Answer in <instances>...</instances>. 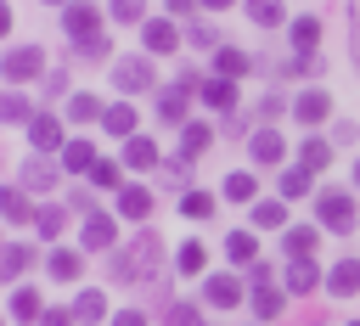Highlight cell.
Segmentation results:
<instances>
[{
  "instance_id": "8fae6325",
  "label": "cell",
  "mask_w": 360,
  "mask_h": 326,
  "mask_svg": "<svg viewBox=\"0 0 360 326\" xmlns=\"http://www.w3.org/2000/svg\"><path fill=\"white\" fill-rule=\"evenodd\" d=\"M62 163H68V169H73V174H79V169H84V174H90V169H96V163H101V157H96V152H90V141H68V146H62Z\"/></svg>"
},
{
  "instance_id": "c3c4849f",
  "label": "cell",
  "mask_w": 360,
  "mask_h": 326,
  "mask_svg": "<svg viewBox=\"0 0 360 326\" xmlns=\"http://www.w3.org/2000/svg\"><path fill=\"white\" fill-rule=\"evenodd\" d=\"M349 11H354V22H360V0H349ZM360 34V28H354ZM354 62H360V45H354Z\"/></svg>"
},
{
  "instance_id": "8d00e7d4",
  "label": "cell",
  "mask_w": 360,
  "mask_h": 326,
  "mask_svg": "<svg viewBox=\"0 0 360 326\" xmlns=\"http://www.w3.org/2000/svg\"><path fill=\"white\" fill-rule=\"evenodd\" d=\"M6 219H11V225L28 219V197H22V191H6Z\"/></svg>"
},
{
  "instance_id": "3957f363",
  "label": "cell",
  "mask_w": 360,
  "mask_h": 326,
  "mask_svg": "<svg viewBox=\"0 0 360 326\" xmlns=\"http://www.w3.org/2000/svg\"><path fill=\"white\" fill-rule=\"evenodd\" d=\"M62 22H68L73 45H79V39H96V34H101V28H96V22H101V11H96V6H84V0H79V6H68V17H62Z\"/></svg>"
},
{
  "instance_id": "f6af8a7d",
  "label": "cell",
  "mask_w": 360,
  "mask_h": 326,
  "mask_svg": "<svg viewBox=\"0 0 360 326\" xmlns=\"http://www.w3.org/2000/svg\"><path fill=\"white\" fill-rule=\"evenodd\" d=\"M51 180H56V174H51V169H45V163H39V169H28V191H45V185H51Z\"/></svg>"
},
{
  "instance_id": "cb8c5ba5",
  "label": "cell",
  "mask_w": 360,
  "mask_h": 326,
  "mask_svg": "<svg viewBox=\"0 0 360 326\" xmlns=\"http://www.w3.org/2000/svg\"><path fill=\"white\" fill-rule=\"evenodd\" d=\"M253 157H259V163H276V157H281V135H276V129H259V135H253Z\"/></svg>"
},
{
  "instance_id": "bcb514c9",
  "label": "cell",
  "mask_w": 360,
  "mask_h": 326,
  "mask_svg": "<svg viewBox=\"0 0 360 326\" xmlns=\"http://www.w3.org/2000/svg\"><path fill=\"white\" fill-rule=\"evenodd\" d=\"M112 326H146V315H135V309H124V315H112Z\"/></svg>"
},
{
  "instance_id": "f1b7e54d",
  "label": "cell",
  "mask_w": 360,
  "mask_h": 326,
  "mask_svg": "<svg viewBox=\"0 0 360 326\" xmlns=\"http://www.w3.org/2000/svg\"><path fill=\"white\" fill-rule=\"evenodd\" d=\"M163 326H202V315L191 304H163Z\"/></svg>"
},
{
  "instance_id": "ab89813d",
  "label": "cell",
  "mask_w": 360,
  "mask_h": 326,
  "mask_svg": "<svg viewBox=\"0 0 360 326\" xmlns=\"http://www.w3.org/2000/svg\"><path fill=\"white\" fill-rule=\"evenodd\" d=\"M22 270H28V247L11 242V247H6V275H22Z\"/></svg>"
},
{
  "instance_id": "52a82bcc",
  "label": "cell",
  "mask_w": 360,
  "mask_h": 326,
  "mask_svg": "<svg viewBox=\"0 0 360 326\" xmlns=\"http://www.w3.org/2000/svg\"><path fill=\"white\" fill-rule=\"evenodd\" d=\"M326 287H332L338 298H349V292L360 287V259H338V264H332V275H326Z\"/></svg>"
},
{
  "instance_id": "7c38bea8",
  "label": "cell",
  "mask_w": 360,
  "mask_h": 326,
  "mask_svg": "<svg viewBox=\"0 0 360 326\" xmlns=\"http://www.w3.org/2000/svg\"><path fill=\"white\" fill-rule=\"evenodd\" d=\"M124 163H129V169H152V163H158V146H152L146 135H129V146H124Z\"/></svg>"
},
{
  "instance_id": "6da1fadb",
  "label": "cell",
  "mask_w": 360,
  "mask_h": 326,
  "mask_svg": "<svg viewBox=\"0 0 360 326\" xmlns=\"http://www.w3.org/2000/svg\"><path fill=\"white\" fill-rule=\"evenodd\" d=\"M158 270V236H141L135 247H124L118 259H112V275L118 281H141V275H152Z\"/></svg>"
},
{
  "instance_id": "f5cc1de1",
  "label": "cell",
  "mask_w": 360,
  "mask_h": 326,
  "mask_svg": "<svg viewBox=\"0 0 360 326\" xmlns=\"http://www.w3.org/2000/svg\"><path fill=\"white\" fill-rule=\"evenodd\" d=\"M354 326H360V320H354Z\"/></svg>"
},
{
  "instance_id": "5bb4252c",
  "label": "cell",
  "mask_w": 360,
  "mask_h": 326,
  "mask_svg": "<svg viewBox=\"0 0 360 326\" xmlns=\"http://www.w3.org/2000/svg\"><path fill=\"white\" fill-rule=\"evenodd\" d=\"M315 242H321V230H315V225H292V230H287V253H292V259H309V253H315Z\"/></svg>"
},
{
  "instance_id": "d6986e66",
  "label": "cell",
  "mask_w": 360,
  "mask_h": 326,
  "mask_svg": "<svg viewBox=\"0 0 360 326\" xmlns=\"http://www.w3.org/2000/svg\"><path fill=\"white\" fill-rule=\"evenodd\" d=\"M34 315H39V292L34 287H17L11 292V320H34Z\"/></svg>"
},
{
  "instance_id": "74e56055",
  "label": "cell",
  "mask_w": 360,
  "mask_h": 326,
  "mask_svg": "<svg viewBox=\"0 0 360 326\" xmlns=\"http://www.w3.org/2000/svg\"><path fill=\"white\" fill-rule=\"evenodd\" d=\"M281 219H287L281 202H259V208H253V225H281Z\"/></svg>"
},
{
  "instance_id": "ee69618b",
  "label": "cell",
  "mask_w": 360,
  "mask_h": 326,
  "mask_svg": "<svg viewBox=\"0 0 360 326\" xmlns=\"http://www.w3.org/2000/svg\"><path fill=\"white\" fill-rule=\"evenodd\" d=\"M90 180H96V185H118V169H112V163H96Z\"/></svg>"
},
{
  "instance_id": "ba28073f",
  "label": "cell",
  "mask_w": 360,
  "mask_h": 326,
  "mask_svg": "<svg viewBox=\"0 0 360 326\" xmlns=\"http://www.w3.org/2000/svg\"><path fill=\"white\" fill-rule=\"evenodd\" d=\"M326 112H332V96L326 90H304L298 96V124H321Z\"/></svg>"
},
{
  "instance_id": "4fadbf2b",
  "label": "cell",
  "mask_w": 360,
  "mask_h": 326,
  "mask_svg": "<svg viewBox=\"0 0 360 326\" xmlns=\"http://www.w3.org/2000/svg\"><path fill=\"white\" fill-rule=\"evenodd\" d=\"M112 236H118V230H112L107 214H90V219H84V247H112Z\"/></svg>"
},
{
  "instance_id": "d4e9b609",
  "label": "cell",
  "mask_w": 360,
  "mask_h": 326,
  "mask_svg": "<svg viewBox=\"0 0 360 326\" xmlns=\"http://www.w3.org/2000/svg\"><path fill=\"white\" fill-rule=\"evenodd\" d=\"M101 315H107L101 292H79V298H73V320H101Z\"/></svg>"
},
{
  "instance_id": "b9f144b4",
  "label": "cell",
  "mask_w": 360,
  "mask_h": 326,
  "mask_svg": "<svg viewBox=\"0 0 360 326\" xmlns=\"http://www.w3.org/2000/svg\"><path fill=\"white\" fill-rule=\"evenodd\" d=\"M141 11H146V6H141V0H112V17H118V22H135V17H141Z\"/></svg>"
},
{
  "instance_id": "816d5d0a",
  "label": "cell",
  "mask_w": 360,
  "mask_h": 326,
  "mask_svg": "<svg viewBox=\"0 0 360 326\" xmlns=\"http://www.w3.org/2000/svg\"><path fill=\"white\" fill-rule=\"evenodd\" d=\"M354 180H360V169H354Z\"/></svg>"
},
{
  "instance_id": "5b68a950",
  "label": "cell",
  "mask_w": 360,
  "mask_h": 326,
  "mask_svg": "<svg viewBox=\"0 0 360 326\" xmlns=\"http://www.w3.org/2000/svg\"><path fill=\"white\" fill-rule=\"evenodd\" d=\"M112 84H118V90H129V96H135V90H146V84H152V67H146V62H141V56H124V62H118V67H112Z\"/></svg>"
},
{
  "instance_id": "44dd1931",
  "label": "cell",
  "mask_w": 360,
  "mask_h": 326,
  "mask_svg": "<svg viewBox=\"0 0 360 326\" xmlns=\"http://www.w3.org/2000/svg\"><path fill=\"white\" fill-rule=\"evenodd\" d=\"M186 90H191V84H180V90H163V96H158V112H163L169 124H180V112H186Z\"/></svg>"
},
{
  "instance_id": "ac0fdd59",
  "label": "cell",
  "mask_w": 360,
  "mask_h": 326,
  "mask_svg": "<svg viewBox=\"0 0 360 326\" xmlns=\"http://www.w3.org/2000/svg\"><path fill=\"white\" fill-rule=\"evenodd\" d=\"M292 45H298V56L315 51V45H321V22H315V17H298V22H292Z\"/></svg>"
},
{
  "instance_id": "4316f807",
  "label": "cell",
  "mask_w": 360,
  "mask_h": 326,
  "mask_svg": "<svg viewBox=\"0 0 360 326\" xmlns=\"http://www.w3.org/2000/svg\"><path fill=\"white\" fill-rule=\"evenodd\" d=\"M68 118H79V124H84V118H107V112H101V101H96V96H84V90H79V96L68 101Z\"/></svg>"
},
{
  "instance_id": "f907efd6",
  "label": "cell",
  "mask_w": 360,
  "mask_h": 326,
  "mask_svg": "<svg viewBox=\"0 0 360 326\" xmlns=\"http://www.w3.org/2000/svg\"><path fill=\"white\" fill-rule=\"evenodd\" d=\"M202 6H214V11H225V6H236V0H202Z\"/></svg>"
},
{
  "instance_id": "681fc988",
  "label": "cell",
  "mask_w": 360,
  "mask_h": 326,
  "mask_svg": "<svg viewBox=\"0 0 360 326\" xmlns=\"http://www.w3.org/2000/svg\"><path fill=\"white\" fill-rule=\"evenodd\" d=\"M169 11H191V0H169Z\"/></svg>"
},
{
  "instance_id": "e575fe53",
  "label": "cell",
  "mask_w": 360,
  "mask_h": 326,
  "mask_svg": "<svg viewBox=\"0 0 360 326\" xmlns=\"http://www.w3.org/2000/svg\"><path fill=\"white\" fill-rule=\"evenodd\" d=\"M208 141H214V129H208V124H191V129H186V157H197Z\"/></svg>"
},
{
  "instance_id": "9a60e30c",
  "label": "cell",
  "mask_w": 360,
  "mask_h": 326,
  "mask_svg": "<svg viewBox=\"0 0 360 326\" xmlns=\"http://www.w3.org/2000/svg\"><path fill=\"white\" fill-rule=\"evenodd\" d=\"M253 315H259V320H270V315H281V292H276L270 281H253Z\"/></svg>"
},
{
  "instance_id": "1f68e13d",
  "label": "cell",
  "mask_w": 360,
  "mask_h": 326,
  "mask_svg": "<svg viewBox=\"0 0 360 326\" xmlns=\"http://www.w3.org/2000/svg\"><path fill=\"white\" fill-rule=\"evenodd\" d=\"M180 214H191V219H208V214H214V197H208V191H186Z\"/></svg>"
},
{
  "instance_id": "7402d4cb",
  "label": "cell",
  "mask_w": 360,
  "mask_h": 326,
  "mask_svg": "<svg viewBox=\"0 0 360 326\" xmlns=\"http://www.w3.org/2000/svg\"><path fill=\"white\" fill-rule=\"evenodd\" d=\"M101 124H107L112 135H129V129H135V107H129V101H118V107H107V118H101Z\"/></svg>"
},
{
  "instance_id": "277c9868",
  "label": "cell",
  "mask_w": 360,
  "mask_h": 326,
  "mask_svg": "<svg viewBox=\"0 0 360 326\" xmlns=\"http://www.w3.org/2000/svg\"><path fill=\"white\" fill-rule=\"evenodd\" d=\"M39 67H45V56H39L34 45H17V51L6 56V79H11V84H22V79H34Z\"/></svg>"
},
{
  "instance_id": "83f0119b",
  "label": "cell",
  "mask_w": 360,
  "mask_h": 326,
  "mask_svg": "<svg viewBox=\"0 0 360 326\" xmlns=\"http://www.w3.org/2000/svg\"><path fill=\"white\" fill-rule=\"evenodd\" d=\"M202 264H208V247H202V242H180V270H186V275H197Z\"/></svg>"
},
{
  "instance_id": "2e32d148",
  "label": "cell",
  "mask_w": 360,
  "mask_h": 326,
  "mask_svg": "<svg viewBox=\"0 0 360 326\" xmlns=\"http://www.w3.org/2000/svg\"><path fill=\"white\" fill-rule=\"evenodd\" d=\"M202 101H208V107H219V112H225V107H231V101H236V79H208V84H202Z\"/></svg>"
},
{
  "instance_id": "30bf717a",
  "label": "cell",
  "mask_w": 360,
  "mask_h": 326,
  "mask_svg": "<svg viewBox=\"0 0 360 326\" xmlns=\"http://www.w3.org/2000/svg\"><path fill=\"white\" fill-rule=\"evenodd\" d=\"M315 281H321L315 259H292V264H287V292H309Z\"/></svg>"
},
{
  "instance_id": "603a6c76",
  "label": "cell",
  "mask_w": 360,
  "mask_h": 326,
  "mask_svg": "<svg viewBox=\"0 0 360 326\" xmlns=\"http://www.w3.org/2000/svg\"><path fill=\"white\" fill-rule=\"evenodd\" d=\"M34 146H39V152L62 146V124H56V118H34Z\"/></svg>"
},
{
  "instance_id": "4dcf8cb0",
  "label": "cell",
  "mask_w": 360,
  "mask_h": 326,
  "mask_svg": "<svg viewBox=\"0 0 360 326\" xmlns=\"http://www.w3.org/2000/svg\"><path fill=\"white\" fill-rule=\"evenodd\" d=\"M253 191H259L253 174H231V180H225V197H231V202H253Z\"/></svg>"
},
{
  "instance_id": "d590c367",
  "label": "cell",
  "mask_w": 360,
  "mask_h": 326,
  "mask_svg": "<svg viewBox=\"0 0 360 326\" xmlns=\"http://www.w3.org/2000/svg\"><path fill=\"white\" fill-rule=\"evenodd\" d=\"M51 275H56V281H73V275H79V253H56V259H51Z\"/></svg>"
},
{
  "instance_id": "7dc6e473",
  "label": "cell",
  "mask_w": 360,
  "mask_h": 326,
  "mask_svg": "<svg viewBox=\"0 0 360 326\" xmlns=\"http://www.w3.org/2000/svg\"><path fill=\"white\" fill-rule=\"evenodd\" d=\"M45 326H68V315H62V309H51V315H45Z\"/></svg>"
},
{
  "instance_id": "f35d334b",
  "label": "cell",
  "mask_w": 360,
  "mask_h": 326,
  "mask_svg": "<svg viewBox=\"0 0 360 326\" xmlns=\"http://www.w3.org/2000/svg\"><path fill=\"white\" fill-rule=\"evenodd\" d=\"M62 225H68V214H62V208H45V214H39V236H56Z\"/></svg>"
},
{
  "instance_id": "d6a6232c",
  "label": "cell",
  "mask_w": 360,
  "mask_h": 326,
  "mask_svg": "<svg viewBox=\"0 0 360 326\" xmlns=\"http://www.w3.org/2000/svg\"><path fill=\"white\" fill-rule=\"evenodd\" d=\"M309 191V169H287L281 174V197H304Z\"/></svg>"
},
{
  "instance_id": "7a4b0ae2",
  "label": "cell",
  "mask_w": 360,
  "mask_h": 326,
  "mask_svg": "<svg viewBox=\"0 0 360 326\" xmlns=\"http://www.w3.org/2000/svg\"><path fill=\"white\" fill-rule=\"evenodd\" d=\"M321 225L326 230H349L354 225V197L349 191H326L321 197Z\"/></svg>"
},
{
  "instance_id": "f546056e",
  "label": "cell",
  "mask_w": 360,
  "mask_h": 326,
  "mask_svg": "<svg viewBox=\"0 0 360 326\" xmlns=\"http://www.w3.org/2000/svg\"><path fill=\"white\" fill-rule=\"evenodd\" d=\"M326 157H332V152H326V141H304V152H298V163H304L309 174H315V169H326Z\"/></svg>"
},
{
  "instance_id": "e0dca14e",
  "label": "cell",
  "mask_w": 360,
  "mask_h": 326,
  "mask_svg": "<svg viewBox=\"0 0 360 326\" xmlns=\"http://www.w3.org/2000/svg\"><path fill=\"white\" fill-rule=\"evenodd\" d=\"M225 253H231L236 264H253V259H259V242H253L248 230H231V236H225Z\"/></svg>"
},
{
  "instance_id": "836d02e7",
  "label": "cell",
  "mask_w": 360,
  "mask_h": 326,
  "mask_svg": "<svg viewBox=\"0 0 360 326\" xmlns=\"http://www.w3.org/2000/svg\"><path fill=\"white\" fill-rule=\"evenodd\" d=\"M248 17L253 22H281V0H248Z\"/></svg>"
},
{
  "instance_id": "8992f818",
  "label": "cell",
  "mask_w": 360,
  "mask_h": 326,
  "mask_svg": "<svg viewBox=\"0 0 360 326\" xmlns=\"http://www.w3.org/2000/svg\"><path fill=\"white\" fill-rule=\"evenodd\" d=\"M202 298H208L214 309H231V304L242 298V287H236V275H208V287H202Z\"/></svg>"
},
{
  "instance_id": "7bdbcfd3",
  "label": "cell",
  "mask_w": 360,
  "mask_h": 326,
  "mask_svg": "<svg viewBox=\"0 0 360 326\" xmlns=\"http://www.w3.org/2000/svg\"><path fill=\"white\" fill-rule=\"evenodd\" d=\"M6 118L22 124V118H28V101H22V96H6Z\"/></svg>"
},
{
  "instance_id": "ffe728a7",
  "label": "cell",
  "mask_w": 360,
  "mask_h": 326,
  "mask_svg": "<svg viewBox=\"0 0 360 326\" xmlns=\"http://www.w3.org/2000/svg\"><path fill=\"white\" fill-rule=\"evenodd\" d=\"M174 45H180V34L169 22H146V51H174Z\"/></svg>"
},
{
  "instance_id": "484cf974",
  "label": "cell",
  "mask_w": 360,
  "mask_h": 326,
  "mask_svg": "<svg viewBox=\"0 0 360 326\" xmlns=\"http://www.w3.org/2000/svg\"><path fill=\"white\" fill-rule=\"evenodd\" d=\"M214 73H219V79H242V73H248V56H242V51H219Z\"/></svg>"
},
{
  "instance_id": "9c48e42d",
  "label": "cell",
  "mask_w": 360,
  "mask_h": 326,
  "mask_svg": "<svg viewBox=\"0 0 360 326\" xmlns=\"http://www.w3.org/2000/svg\"><path fill=\"white\" fill-rule=\"evenodd\" d=\"M118 214H124V219H146V214H152V191L124 185V191H118Z\"/></svg>"
},
{
  "instance_id": "60d3db41",
  "label": "cell",
  "mask_w": 360,
  "mask_h": 326,
  "mask_svg": "<svg viewBox=\"0 0 360 326\" xmlns=\"http://www.w3.org/2000/svg\"><path fill=\"white\" fill-rule=\"evenodd\" d=\"M79 56H84V62H101V56H107V39H101V34H96V39H79Z\"/></svg>"
}]
</instances>
